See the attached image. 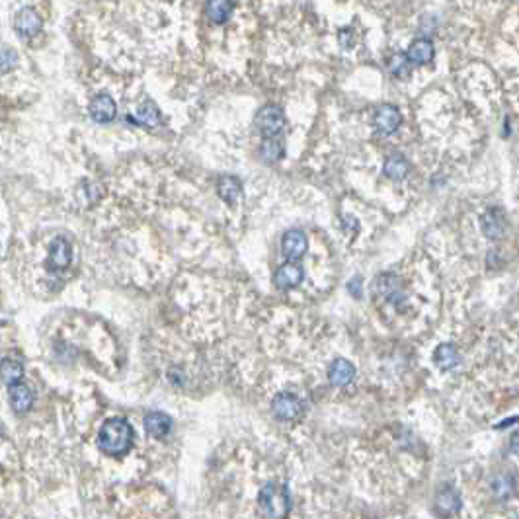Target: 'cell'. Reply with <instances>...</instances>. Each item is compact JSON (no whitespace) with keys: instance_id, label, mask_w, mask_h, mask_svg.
<instances>
[{"instance_id":"d6986e66","label":"cell","mask_w":519,"mask_h":519,"mask_svg":"<svg viewBox=\"0 0 519 519\" xmlns=\"http://www.w3.org/2000/svg\"><path fill=\"white\" fill-rule=\"evenodd\" d=\"M135 121L139 123V125H143V127H148V129H155L160 125V111L158 108L151 102V100H146L145 104H141L139 109H137V113H135Z\"/></svg>"},{"instance_id":"7a4b0ae2","label":"cell","mask_w":519,"mask_h":519,"mask_svg":"<svg viewBox=\"0 0 519 519\" xmlns=\"http://www.w3.org/2000/svg\"><path fill=\"white\" fill-rule=\"evenodd\" d=\"M258 504H260V509L266 518L272 519H281L285 518L289 514V492L285 486L281 484H266L262 490H260V496H258Z\"/></svg>"},{"instance_id":"cb8c5ba5","label":"cell","mask_w":519,"mask_h":519,"mask_svg":"<svg viewBox=\"0 0 519 519\" xmlns=\"http://www.w3.org/2000/svg\"><path fill=\"white\" fill-rule=\"evenodd\" d=\"M375 285H377L379 293L385 295L386 299H395L397 293L400 291V279L397 278V276H388V274H385V276H381V278L377 279Z\"/></svg>"},{"instance_id":"f1b7e54d","label":"cell","mask_w":519,"mask_h":519,"mask_svg":"<svg viewBox=\"0 0 519 519\" xmlns=\"http://www.w3.org/2000/svg\"><path fill=\"white\" fill-rule=\"evenodd\" d=\"M518 422H519V416H511V418H507V420H504V422L496 423V428H498V430H502V428H507V426H511V423H518Z\"/></svg>"},{"instance_id":"3957f363","label":"cell","mask_w":519,"mask_h":519,"mask_svg":"<svg viewBox=\"0 0 519 519\" xmlns=\"http://www.w3.org/2000/svg\"><path fill=\"white\" fill-rule=\"evenodd\" d=\"M256 125L260 129V133L264 135L266 139H276L283 127H285V115H283V109L279 106H264V108L258 111L256 115Z\"/></svg>"},{"instance_id":"44dd1931","label":"cell","mask_w":519,"mask_h":519,"mask_svg":"<svg viewBox=\"0 0 519 519\" xmlns=\"http://www.w3.org/2000/svg\"><path fill=\"white\" fill-rule=\"evenodd\" d=\"M217 192L221 199H225L227 203H234L242 193V184L234 176H223L217 184Z\"/></svg>"},{"instance_id":"8fae6325","label":"cell","mask_w":519,"mask_h":519,"mask_svg":"<svg viewBox=\"0 0 519 519\" xmlns=\"http://www.w3.org/2000/svg\"><path fill=\"white\" fill-rule=\"evenodd\" d=\"M8 395H10V404L16 412L24 414L32 408L34 404V395L30 390V386L24 385L22 381L14 383V385L8 386Z\"/></svg>"},{"instance_id":"4fadbf2b","label":"cell","mask_w":519,"mask_h":519,"mask_svg":"<svg viewBox=\"0 0 519 519\" xmlns=\"http://www.w3.org/2000/svg\"><path fill=\"white\" fill-rule=\"evenodd\" d=\"M355 377V367L348 360H336L328 369V379L334 386L350 385Z\"/></svg>"},{"instance_id":"277c9868","label":"cell","mask_w":519,"mask_h":519,"mask_svg":"<svg viewBox=\"0 0 519 519\" xmlns=\"http://www.w3.org/2000/svg\"><path fill=\"white\" fill-rule=\"evenodd\" d=\"M272 412L278 416L279 420L291 422L295 418H299L302 412V402L299 397L291 395V393H281L272 402Z\"/></svg>"},{"instance_id":"8992f818","label":"cell","mask_w":519,"mask_h":519,"mask_svg":"<svg viewBox=\"0 0 519 519\" xmlns=\"http://www.w3.org/2000/svg\"><path fill=\"white\" fill-rule=\"evenodd\" d=\"M73 262V248L71 242L63 236H57L55 241L49 244V256H47V266L51 269H65L71 266Z\"/></svg>"},{"instance_id":"e0dca14e","label":"cell","mask_w":519,"mask_h":519,"mask_svg":"<svg viewBox=\"0 0 519 519\" xmlns=\"http://www.w3.org/2000/svg\"><path fill=\"white\" fill-rule=\"evenodd\" d=\"M434 360L443 371H451L461 363L459 350L453 344H439L434 353Z\"/></svg>"},{"instance_id":"ffe728a7","label":"cell","mask_w":519,"mask_h":519,"mask_svg":"<svg viewBox=\"0 0 519 519\" xmlns=\"http://www.w3.org/2000/svg\"><path fill=\"white\" fill-rule=\"evenodd\" d=\"M408 170H410V164H408V160H406V158L402 157V155H393V157L386 158L383 172H385L386 178L400 181L406 178Z\"/></svg>"},{"instance_id":"83f0119b","label":"cell","mask_w":519,"mask_h":519,"mask_svg":"<svg viewBox=\"0 0 519 519\" xmlns=\"http://www.w3.org/2000/svg\"><path fill=\"white\" fill-rule=\"evenodd\" d=\"M509 451L514 453V455H519V432L509 437Z\"/></svg>"},{"instance_id":"6da1fadb","label":"cell","mask_w":519,"mask_h":519,"mask_svg":"<svg viewBox=\"0 0 519 519\" xmlns=\"http://www.w3.org/2000/svg\"><path fill=\"white\" fill-rule=\"evenodd\" d=\"M135 432L123 418H109L98 432V447L109 457H121L133 445Z\"/></svg>"},{"instance_id":"30bf717a","label":"cell","mask_w":519,"mask_h":519,"mask_svg":"<svg viewBox=\"0 0 519 519\" xmlns=\"http://www.w3.org/2000/svg\"><path fill=\"white\" fill-rule=\"evenodd\" d=\"M115 113H118V106H115L113 98L108 94H98L90 102V118L96 123H109V121H113Z\"/></svg>"},{"instance_id":"484cf974","label":"cell","mask_w":519,"mask_h":519,"mask_svg":"<svg viewBox=\"0 0 519 519\" xmlns=\"http://www.w3.org/2000/svg\"><path fill=\"white\" fill-rule=\"evenodd\" d=\"M262 157L266 158L267 162H276L283 157V146L276 139H267L266 143L262 145Z\"/></svg>"},{"instance_id":"7c38bea8","label":"cell","mask_w":519,"mask_h":519,"mask_svg":"<svg viewBox=\"0 0 519 519\" xmlns=\"http://www.w3.org/2000/svg\"><path fill=\"white\" fill-rule=\"evenodd\" d=\"M145 430L151 437H164L172 430V420L164 412H148L145 416Z\"/></svg>"},{"instance_id":"7402d4cb","label":"cell","mask_w":519,"mask_h":519,"mask_svg":"<svg viewBox=\"0 0 519 519\" xmlns=\"http://www.w3.org/2000/svg\"><path fill=\"white\" fill-rule=\"evenodd\" d=\"M492 490L498 500H509L511 496L516 494V478L509 472H502L498 474L492 483Z\"/></svg>"},{"instance_id":"ac0fdd59","label":"cell","mask_w":519,"mask_h":519,"mask_svg":"<svg viewBox=\"0 0 519 519\" xmlns=\"http://www.w3.org/2000/svg\"><path fill=\"white\" fill-rule=\"evenodd\" d=\"M232 12V0H207L206 16L213 24H225Z\"/></svg>"},{"instance_id":"2e32d148","label":"cell","mask_w":519,"mask_h":519,"mask_svg":"<svg viewBox=\"0 0 519 519\" xmlns=\"http://www.w3.org/2000/svg\"><path fill=\"white\" fill-rule=\"evenodd\" d=\"M461 507V498L453 488H443L435 498V509L441 516H453Z\"/></svg>"},{"instance_id":"5bb4252c","label":"cell","mask_w":519,"mask_h":519,"mask_svg":"<svg viewBox=\"0 0 519 519\" xmlns=\"http://www.w3.org/2000/svg\"><path fill=\"white\" fill-rule=\"evenodd\" d=\"M406 55H408V59L414 65H426V63H430V60L434 59V43L430 39H426V37H420V39L412 41V45L408 47Z\"/></svg>"},{"instance_id":"9c48e42d","label":"cell","mask_w":519,"mask_h":519,"mask_svg":"<svg viewBox=\"0 0 519 519\" xmlns=\"http://www.w3.org/2000/svg\"><path fill=\"white\" fill-rule=\"evenodd\" d=\"M302 278H305L302 267L299 264H295L293 260H289V262H285V264H281L278 267L274 281L281 289H295V287L301 285Z\"/></svg>"},{"instance_id":"52a82bcc","label":"cell","mask_w":519,"mask_h":519,"mask_svg":"<svg viewBox=\"0 0 519 519\" xmlns=\"http://www.w3.org/2000/svg\"><path fill=\"white\" fill-rule=\"evenodd\" d=\"M41 18L37 16L36 10L32 8H22L14 18V30L18 32L20 37H34L41 32Z\"/></svg>"},{"instance_id":"4316f807","label":"cell","mask_w":519,"mask_h":519,"mask_svg":"<svg viewBox=\"0 0 519 519\" xmlns=\"http://www.w3.org/2000/svg\"><path fill=\"white\" fill-rule=\"evenodd\" d=\"M14 65H16V53L12 49L4 47L2 49V73H8Z\"/></svg>"},{"instance_id":"9a60e30c","label":"cell","mask_w":519,"mask_h":519,"mask_svg":"<svg viewBox=\"0 0 519 519\" xmlns=\"http://www.w3.org/2000/svg\"><path fill=\"white\" fill-rule=\"evenodd\" d=\"M506 230V223L504 217L498 209H490L483 215V232L490 239V241H498Z\"/></svg>"},{"instance_id":"603a6c76","label":"cell","mask_w":519,"mask_h":519,"mask_svg":"<svg viewBox=\"0 0 519 519\" xmlns=\"http://www.w3.org/2000/svg\"><path fill=\"white\" fill-rule=\"evenodd\" d=\"M24 377V367L20 362H14V360H2V381L4 385L10 386L18 381H22Z\"/></svg>"},{"instance_id":"ba28073f","label":"cell","mask_w":519,"mask_h":519,"mask_svg":"<svg viewBox=\"0 0 519 519\" xmlns=\"http://www.w3.org/2000/svg\"><path fill=\"white\" fill-rule=\"evenodd\" d=\"M400 123H402V115H400V111L395 106H381V108L377 109V113H375V127H377V131L383 135H393L397 129L400 127Z\"/></svg>"},{"instance_id":"d4e9b609","label":"cell","mask_w":519,"mask_h":519,"mask_svg":"<svg viewBox=\"0 0 519 519\" xmlns=\"http://www.w3.org/2000/svg\"><path fill=\"white\" fill-rule=\"evenodd\" d=\"M388 71L395 74L397 78H404L410 73V59L404 53H395L388 60Z\"/></svg>"},{"instance_id":"5b68a950","label":"cell","mask_w":519,"mask_h":519,"mask_svg":"<svg viewBox=\"0 0 519 519\" xmlns=\"http://www.w3.org/2000/svg\"><path fill=\"white\" fill-rule=\"evenodd\" d=\"M307 248H309V239L299 229H289L281 239V252L287 260H293V262L299 260L301 256H305Z\"/></svg>"}]
</instances>
